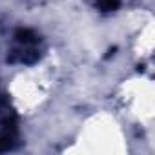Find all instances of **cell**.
<instances>
[{"label":"cell","mask_w":155,"mask_h":155,"mask_svg":"<svg viewBox=\"0 0 155 155\" xmlns=\"http://www.w3.org/2000/svg\"><path fill=\"white\" fill-rule=\"evenodd\" d=\"M93 4L102 11H113V9L119 8L120 0H93Z\"/></svg>","instance_id":"3"},{"label":"cell","mask_w":155,"mask_h":155,"mask_svg":"<svg viewBox=\"0 0 155 155\" xmlns=\"http://www.w3.org/2000/svg\"><path fill=\"white\" fill-rule=\"evenodd\" d=\"M15 142H17V126L11 113L8 111L6 115L0 117V151L11 150Z\"/></svg>","instance_id":"2"},{"label":"cell","mask_w":155,"mask_h":155,"mask_svg":"<svg viewBox=\"0 0 155 155\" xmlns=\"http://www.w3.org/2000/svg\"><path fill=\"white\" fill-rule=\"evenodd\" d=\"M15 48L11 53V62H20V64H33L40 57V48H38V37L31 29H20L15 35Z\"/></svg>","instance_id":"1"}]
</instances>
